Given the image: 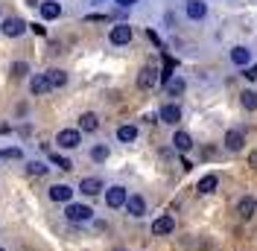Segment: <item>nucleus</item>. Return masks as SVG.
<instances>
[{"label": "nucleus", "instance_id": "obj_1", "mask_svg": "<svg viewBox=\"0 0 257 251\" xmlns=\"http://www.w3.org/2000/svg\"><path fill=\"white\" fill-rule=\"evenodd\" d=\"M64 216H67L70 222H76V225H85V222L94 219V210H91V204L70 202V204H64Z\"/></svg>", "mask_w": 257, "mask_h": 251}, {"label": "nucleus", "instance_id": "obj_2", "mask_svg": "<svg viewBox=\"0 0 257 251\" xmlns=\"http://www.w3.org/2000/svg\"><path fill=\"white\" fill-rule=\"evenodd\" d=\"M56 143H59V149H79V143H82V132L79 129H62L59 135H56Z\"/></svg>", "mask_w": 257, "mask_h": 251}, {"label": "nucleus", "instance_id": "obj_3", "mask_svg": "<svg viewBox=\"0 0 257 251\" xmlns=\"http://www.w3.org/2000/svg\"><path fill=\"white\" fill-rule=\"evenodd\" d=\"M126 199H128V193H126L123 184H111V187H105V204H108L111 210L126 207Z\"/></svg>", "mask_w": 257, "mask_h": 251}, {"label": "nucleus", "instance_id": "obj_4", "mask_svg": "<svg viewBox=\"0 0 257 251\" xmlns=\"http://www.w3.org/2000/svg\"><path fill=\"white\" fill-rule=\"evenodd\" d=\"M27 27H30V24H27L24 18H6V21H3V27H0V32H3L6 38H18V35H24V32H27Z\"/></svg>", "mask_w": 257, "mask_h": 251}, {"label": "nucleus", "instance_id": "obj_5", "mask_svg": "<svg viewBox=\"0 0 257 251\" xmlns=\"http://www.w3.org/2000/svg\"><path fill=\"white\" fill-rule=\"evenodd\" d=\"M108 41H111L114 47H126L128 41H132V27H128V24H117V27H111Z\"/></svg>", "mask_w": 257, "mask_h": 251}, {"label": "nucleus", "instance_id": "obj_6", "mask_svg": "<svg viewBox=\"0 0 257 251\" xmlns=\"http://www.w3.org/2000/svg\"><path fill=\"white\" fill-rule=\"evenodd\" d=\"M79 193L91 199V196H99V193H105V184H102L96 175H88V178H82V181H79Z\"/></svg>", "mask_w": 257, "mask_h": 251}, {"label": "nucleus", "instance_id": "obj_7", "mask_svg": "<svg viewBox=\"0 0 257 251\" xmlns=\"http://www.w3.org/2000/svg\"><path fill=\"white\" fill-rule=\"evenodd\" d=\"M50 202H59V204H70V199H73V187L70 184H53V187L47 190Z\"/></svg>", "mask_w": 257, "mask_h": 251}, {"label": "nucleus", "instance_id": "obj_8", "mask_svg": "<svg viewBox=\"0 0 257 251\" xmlns=\"http://www.w3.org/2000/svg\"><path fill=\"white\" fill-rule=\"evenodd\" d=\"M176 231V219H173V213H164V216H158V219L152 222V234L155 236H167Z\"/></svg>", "mask_w": 257, "mask_h": 251}, {"label": "nucleus", "instance_id": "obj_9", "mask_svg": "<svg viewBox=\"0 0 257 251\" xmlns=\"http://www.w3.org/2000/svg\"><path fill=\"white\" fill-rule=\"evenodd\" d=\"M161 123H167V126H176L181 123V105H176V102H167V105H161Z\"/></svg>", "mask_w": 257, "mask_h": 251}, {"label": "nucleus", "instance_id": "obj_10", "mask_svg": "<svg viewBox=\"0 0 257 251\" xmlns=\"http://www.w3.org/2000/svg\"><path fill=\"white\" fill-rule=\"evenodd\" d=\"M254 213H257V199L254 196H242L240 202H237V216L245 222V219H251Z\"/></svg>", "mask_w": 257, "mask_h": 251}, {"label": "nucleus", "instance_id": "obj_11", "mask_svg": "<svg viewBox=\"0 0 257 251\" xmlns=\"http://www.w3.org/2000/svg\"><path fill=\"white\" fill-rule=\"evenodd\" d=\"M138 85H141L144 91L155 88V85H158V67H155V64H146L144 70H141V76H138Z\"/></svg>", "mask_w": 257, "mask_h": 251}, {"label": "nucleus", "instance_id": "obj_12", "mask_svg": "<svg viewBox=\"0 0 257 251\" xmlns=\"http://www.w3.org/2000/svg\"><path fill=\"white\" fill-rule=\"evenodd\" d=\"M126 210H128V216H135V219H141L146 213V199L141 196V193H135V196H128L126 199Z\"/></svg>", "mask_w": 257, "mask_h": 251}, {"label": "nucleus", "instance_id": "obj_13", "mask_svg": "<svg viewBox=\"0 0 257 251\" xmlns=\"http://www.w3.org/2000/svg\"><path fill=\"white\" fill-rule=\"evenodd\" d=\"M184 12H187L190 21H202V18L208 15V3H205V0H187Z\"/></svg>", "mask_w": 257, "mask_h": 251}, {"label": "nucleus", "instance_id": "obj_14", "mask_svg": "<svg viewBox=\"0 0 257 251\" xmlns=\"http://www.w3.org/2000/svg\"><path fill=\"white\" fill-rule=\"evenodd\" d=\"M225 146H228V152H240L242 146H245V135L237 132V129H228L225 132Z\"/></svg>", "mask_w": 257, "mask_h": 251}, {"label": "nucleus", "instance_id": "obj_15", "mask_svg": "<svg viewBox=\"0 0 257 251\" xmlns=\"http://www.w3.org/2000/svg\"><path fill=\"white\" fill-rule=\"evenodd\" d=\"M30 91H32L35 96L50 94L53 88H50V79H47V73H38V76H32V82H30Z\"/></svg>", "mask_w": 257, "mask_h": 251}, {"label": "nucleus", "instance_id": "obj_16", "mask_svg": "<svg viewBox=\"0 0 257 251\" xmlns=\"http://www.w3.org/2000/svg\"><path fill=\"white\" fill-rule=\"evenodd\" d=\"M38 9H41V18L44 21H56V18L62 15V3H56V0H44Z\"/></svg>", "mask_w": 257, "mask_h": 251}, {"label": "nucleus", "instance_id": "obj_17", "mask_svg": "<svg viewBox=\"0 0 257 251\" xmlns=\"http://www.w3.org/2000/svg\"><path fill=\"white\" fill-rule=\"evenodd\" d=\"M216 187H219V178H216V173H208L205 178H199V184H196V190H199L202 196H208V193H213Z\"/></svg>", "mask_w": 257, "mask_h": 251}, {"label": "nucleus", "instance_id": "obj_18", "mask_svg": "<svg viewBox=\"0 0 257 251\" xmlns=\"http://www.w3.org/2000/svg\"><path fill=\"white\" fill-rule=\"evenodd\" d=\"M96 129H99V117L94 111H85L79 117V132H96Z\"/></svg>", "mask_w": 257, "mask_h": 251}, {"label": "nucleus", "instance_id": "obj_19", "mask_svg": "<svg viewBox=\"0 0 257 251\" xmlns=\"http://www.w3.org/2000/svg\"><path fill=\"white\" fill-rule=\"evenodd\" d=\"M173 143H176L178 152H190L193 149V138L187 135V132H176V135H173Z\"/></svg>", "mask_w": 257, "mask_h": 251}, {"label": "nucleus", "instance_id": "obj_20", "mask_svg": "<svg viewBox=\"0 0 257 251\" xmlns=\"http://www.w3.org/2000/svg\"><path fill=\"white\" fill-rule=\"evenodd\" d=\"M117 141L120 143H135L138 141V126H120V129H117Z\"/></svg>", "mask_w": 257, "mask_h": 251}, {"label": "nucleus", "instance_id": "obj_21", "mask_svg": "<svg viewBox=\"0 0 257 251\" xmlns=\"http://www.w3.org/2000/svg\"><path fill=\"white\" fill-rule=\"evenodd\" d=\"M47 79H50V88H64V85H67V73L59 70V67L47 70Z\"/></svg>", "mask_w": 257, "mask_h": 251}, {"label": "nucleus", "instance_id": "obj_22", "mask_svg": "<svg viewBox=\"0 0 257 251\" xmlns=\"http://www.w3.org/2000/svg\"><path fill=\"white\" fill-rule=\"evenodd\" d=\"M248 59H251V53H248L245 47H234V50H231V62L237 64V67H245Z\"/></svg>", "mask_w": 257, "mask_h": 251}, {"label": "nucleus", "instance_id": "obj_23", "mask_svg": "<svg viewBox=\"0 0 257 251\" xmlns=\"http://www.w3.org/2000/svg\"><path fill=\"white\" fill-rule=\"evenodd\" d=\"M240 102H242V108L245 111H257V91H242Z\"/></svg>", "mask_w": 257, "mask_h": 251}, {"label": "nucleus", "instance_id": "obj_24", "mask_svg": "<svg viewBox=\"0 0 257 251\" xmlns=\"http://www.w3.org/2000/svg\"><path fill=\"white\" fill-rule=\"evenodd\" d=\"M167 94H170V96H181V94H184V79H181V76L170 79V82H167Z\"/></svg>", "mask_w": 257, "mask_h": 251}, {"label": "nucleus", "instance_id": "obj_25", "mask_svg": "<svg viewBox=\"0 0 257 251\" xmlns=\"http://www.w3.org/2000/svg\"><path fill=\"white\" fill-rule=\"evenodd\" d=\"M50 164H56V167L64 170V173H67V170H73V161H70V158H64V155H59V152H50Z\"/></svg>", "mask_w": 257, "mask_h": 251}, {"label": "nucleus", "instance_id": "obj_26", "mask_svg": "<svg viewBox=\"0 0 257 251\" xmlns=\"http://www.w3.org/2000/svg\"><path fill=\"white\" fill-rule=\"evenodd\" d=\"M108 152H111V149H108L105 143H96L94 149H91V161H96V164H102V161L108 158Z\"/></svg>", "mask_w": 257, "mask_h": 251}, {"label": "nucleus", "instance_id": "obj_27", "mask_svg": "<svg viewBox=\"0 0 257 251\" xmlns=\"http://www.w3.org/2000/svg\"><path fill=\"white\" fill-rule=\"evenodd\" d=\"M27 173L30 175H47L50 167L44 164V161H30V164H27Z\"/></svg>", "mask_w": 257, "mask_h": 251}, {"label": "nucleus", "instance_id": "obj_28", "mask_svg": "<svg viewBox=\"0 0 257 251\" xmlns=\"http://www.w3.org/2000/svg\"><path fill=\"white\" fill-rule=\"evenodd\" d=\"M27 70H30V64H27V62H15V64H12V76H15V79H24V76H27Z\"/></svg>", "mask_w": 257, "mask_h": 251}, {"label": "nucleus", "instance_id": "obj_29", "mask_svg": "<svg viewBox=\"0 0 257 251\" xmlns=\"http://www.w3.org/2000/svg\"><path fill=\"white\" fill-rule=\"evenodd\" d=\"M3 158H12V161H21V158H24V152H21L18 146H12V149H6V152H3Z\"/></svg>", "mask_w": 257, "mask_h": 251}, {"label": "nucleus", "instance_id": "obj_30", "mask_svg": "<svg viewBox=\"0 0 257 251\" xmlns=\"http://www.w3.org/2000/svg\"><path fill=\"white\" fill-rule=\"evenodd\" d=\"M242 76L248 79V82H257V64H248V67H245V73H242Z\"/></svg>", "mask_w": 257, "mask_h": 251}, {"label": "nucleus", "instance_id": "obj_31", "mask_svg": "<svg viewBox=\"0 0 257 251\" xmlns=\"http://www.w3.org/2000/svg\"><path fill=\"white\" fill-rule=\"evenodd\" d=\"M30 27H32V32H35V35H44V32H47L41 24H30Z\"/></svg>", "mask_w": 257, "mask_h": 251}, {"label": "nucleus", "instance_id": "obj_32", "mask_svg": "<svg viewBox=\"0 0 257 251\" xmlns=\"http://www.w3.org/2000/svg\"><path fill=\"white\" fill-rule=\"evenodd\" d=\"M248 164H251V167H254V170H257V149H254V152H251V155H248Z\"/></svg>", "mask_w": 257, "mask_h": 251}, {"label": "nucleus", "instance_id": "obj_33", "mask_svg": "<svg viewBox=\"0 0 257 251\" xmlns=\"http://www.w3.org/2000/svg\"><path fill=\"white\" fill-rule=\"evenodd\" d=\"M117 3H120V6H135L138 0H117Z\"/></svg>", "mask_w": 257, "mask_h": 251}, {"label": "nucleus", "instance_id": "obj_34", "mask_svg": "<svg viewBox=\"0 0 257 251\" xmlns=\"http://www.w3.org/2000/svg\"><path fill=\"white\" fill-rule=\"evenodd\" d=\"M0 158H3V152H0Z\"/></svg>", "mask_w": 257, "mask_h": 251}, {"label": "nucleus", "instance_id": "obj_35", "mask_svg": "<svg viewBox=\"0 0 257 251\" xmlns=\"http://www.w3.org/2000/svg\"><path fill=\"white\" fill-rule=\"evenodd\" d=\"M0 251H6V248H0Z\"/></svg>", "mask_w": 257, "mask_h": 251}]
</instances>
